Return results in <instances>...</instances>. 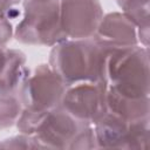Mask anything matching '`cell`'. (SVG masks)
<instances>
[{"label":"cell","instance_id":"6da1fadb","mask_svg":"<svg viewBox=\"0 0 150 150\" xmlns=\"http://www.w3.org/2000/svg\"><path fill=\"white\" fill-rule=\"evenodd\" d=\"M108 52L94 38L67 39L52 47L48 64L67 87L82 82H104Z\"/></svg>","mask_w":150,"mask_h":150},{"label":"cell","instance_id":"7a4b0ae2","mask_svg":"<svg viewBox=\"0 0 150 150\" xmlns=\"http://www.w3.org/2000/svg\"><path fill=\"white\" fill-rule=\"evenodd\" d=\"M108 89L127 96H149V48L141 45L111 49L104 64Z\"/></svg>","mask_w":150,"mask_h":150},{"label":"cell","instance_id":"3957f363","mask_svg":"<svg viewBox=\"0 0 150 150\" xmlns=\"http://www.w3.org/2000/svg\"><path fill=\"white\" fill-rule=\"evenodd\" d=\"M14 38L23 45L46 47L67 40L60 22V0H23Z\"/></svg>","mask_w":150,"mask_h":150},{"label":"cell","instance_id":"277c9868","mask_svg":"<svg viewBox=\"0 0 150 150\" xmlns=\"http://www.w3.org/2000/svg\"><path fill=\"white\" fill-rule=\"evenodd\" d=\"M66 88L49 64L42 63L29 71L19 88L18 96L23 108L47 111L60 104Z\"/></svg>","mask_w":150,"mask_h":150},{"label":"cell","instance_id":"5b68a950","mask_svg":"<svg viewBox=\"0 0 150 150\" xmlns=\"http://www.w3.org/2000/svg\"><path fill=\"white\" fill-rule=\"evenodd\" d=\"M107 84L82 82L68 86L60 105L86 125H94L107 111Z\"/></svg>","mask_w":150,"mask_h":150},{"label":"cell","instance_id":"8992f818","mask_svg":"<svg viewBox=\"0 0 150 150\" xmlns=\"http://www.w3.org/2000/svg\"><path fill=\"white\" fill-rule=\"evenodd\" d=\"M103 15L100 0H60V22L67 39L93 38Z\"/></svg>","mask_w":150,"mask_h":150},{"label":"cell","instance_id":"52a82bcc","mask_svg":"<svg viewBox=\"0 0 150 150\" xmlns=\"http://www.w3.org/2000/svg\"><path fill=\"white\" fill-rule=\"evenodd\" d=\"M84 127L87 125L59 104L45 114L33 136L41 149H68L70 142Z\"/></svg>","mask_w":150,"mask_h":150},{"label":"cell","instance_id":"ba28073f","mask_svg":"<svg viewBox=\"0 0 150 150\" xmlns=\"http://www.w3.org/2000/svg\"><path fill=\"white\" fill-rule=\"evenodd\" d=\"M93 38L108 50L139 45L136 25L122 12L103 15Z\"/></svg>","mask_w":150,"mask_h":150},{"label":"cell","instance_id":"9c48e42d","mask_svg":"<svg viewBox=\"0 0 150 150\" xmlns=\"http://www.w3.org/2000/svg\"><path fill=\"white\" fill-rule=\"evenodd\" d=\"M131 124L118 115L107 111L93 127L98 149H128Z\"/></svg>","mask_w":150,"mask_h":150},{"label":"cell","instance_id":"30bf717a","mask_svg":"<svg viewBox=\"0 0 150 150\" xmlns=\"http://www.w3.org/2000/svg\"><path fill=\"white\" fill-rule=\"evenodd\" d=\"M108 88V87H107ZM107 109L120 117L134 122L149 118L150 98L149 96H127L114 90H107Z\"/></svg>","mask_w":150,"mask_h":150},{"label":"cell","instance_id":"8fae6325","mask_svg":"<svg viewBox=\"0 0 150 150\" xmlns=\"http://www.w3.org/2000/svg\"><path fill=\"white\" fill-rule=\"evenodd\" d=\"M29 71L26 67V55L19 49L8 48L6 63L0 71V94H18Z\"/></svg>","mask_w":150,"mask_h":150},{"label":"cell","instance_id":"7c38bea8","mask_svg":"<svg viewBox=\"0 0 150 150\" xmlns=\"http://www.w3.org/2000/svg\"><path fill=\"white\" fill-rule=\"evenodd\" d=\"M22 109L18 94H0V129L14 125Z\"/></svg>","mask_w":150,"mask_h":150},{"label":"cell","instance_id":"4fadbf2b","mask_svg":"<svg viewBox=\"0 0 150 150\" xmlns=\"http://www.w3.org/2000/svg\"><path fill=\"white\" fill-rule=\"evenodd\" d=\"M120 8L122 9V13L136 25L137 28L150 27V0H125Z\"/></svg>","mask_w":150,"mask_h":150},{"label":"cell","instance_id":"5bb4252c","mask_svg":"<svg viewBox=\"0 0 150 150\" xmlns=\"http://www.w3.org/2000/svg\"><path fill=\"white\" fill-rule=\"evenodd\" d=\"M47 111H38V110H32V109L23 108L19 118H18V121H16V123H15L18 130L21 134L33 136Z\"/></svg>","mask_w":150,"mask_h":150},{"label":"cell","instance_id":"9a60e30c","mask_svg":"<svg viewBox=\"0 0 150 150\" xmlns=\"http://www.w3.org/2000/svg\"><path fill=\"white\" fill-rule=\"evenodd\" d=\"M68 149L71 150H77V149H98L97 148V142H96V136L94 131L93 125H87L83 129L79 131V134L74 137V139L70 142Z\"/></svg>","mask_w":150,"mask_h":150},{"label":"cell","instance_id":"2e32d148","mask_svg":"<svg viewBox=\"0 0 150 150\" xmlns=\"http://www.w3.org/2000/svg\"><path fill=\"white\" fill-rule=\"evenodd\" d=\"M0 148L2 149H41L36 138L32 135L21 134L6 138L0 142Z\"/></svg>","mask_w":150,"mask_h":150},{"label":"cell","instance_id":"e0dca14e","mask_svg":"<svg viewBox=\"0 0 150 150\" xmlns=\"http://www.w3.org/2000/svg\"><path fill=\"white\" fill-rule=\"evenodd\" d=\"M14 36V27L8 16L0 14V46H7V43Z\"/></svg>","mask_w":150,"mask_h":150},{"label":"cell","instance_id":"ac0fdd59","mask_svg":"<svg viewBox=\"0 0 150 150\" xmlns=\"http://www.w3.org/2000/svg\"><path fill=\"white\" fill-rule=\"evenodd\" d=\"M21 0H0V14L8 16L11 20L18 15L16 6Z\"/></svg>","mask_w":150,"mask_h":150},{"label":"cell","instance_id":"d6986e66","mask_svg":"<svg viewBox=\"0 0 150 150\" xmlns=\"http://www.w3.org/2000/svg\"><path fill=\"white\" fill-rule=\"evenodd\" d=\"M7 52H8L7 46H0V71L2 70V68H4L5 63H6Z\"/></svg>","mask_w":150,"mask_h":150},{"label":"cell","instance_id":"ffe728a7","mask_svg":"<svg viewBox=\"0 0 150 150\" xmlns=\"http://www.w3.org/2000/svg\"><path fill=\"white\" fill-rule=\"evenodd\" d=\"M124 1H125V0H116V2H117V5H118V6H121Z\"/></svg>","mask_w":150,"mask_h":150}]
</instances>
